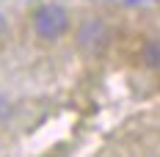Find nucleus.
<instances>
[{
    "label": "nucleus",
    "mask_w": 160,
    "mask_h": 157,
    "mask_svg": "<svg viewBox=\"0 0 160 157\" xmlns=\"http://www.w3.org/2000/svg\"><path fill=\"white\" fill-rule=\"evenodd\" d=\"M66 25H69L66 11L61 6H55V3L36 8V14H33V28H36V33L42 39H58L66 31Z\"/></svg>",
    "instance_id": "f257e3e1"
},
{
    "label": "nucleus",
    "mask_w": 160,
    "mask_h": 157,
    "mask_svg": "<svg viewBox=\"0 0 160 157\" xmlns=\"http://www.w3.org/2000/svg\"><path fill=\"white\" fill-rule=\"evenodd\" d=\"M78 44L83 52L88 55H99L102 50L108 47V28L102 25V19H88L83 22V28L78 33Z\"/></svg>",
    "instance_id": "f03ea898"
},
{
    "label": "nucleus",
    "mask_w": 160,
    "mask_h": 157,
    "mask_svg": "<svg viewBox=\"0 0 160 157\" xmlns=\"http://www.w3.org/2000/svg\"><path fill=\"white\" fill-rule=\"evenodd\" d=\"M141 61H144V66L160 69V42H146L141 50Z\"/></svg>",
    "instance_id": "7ed1b4c3"
},
{
    "label": "nucleus",
    "mask_w": 160,
    "mask_h": 157,
    "mask_svg": "<svg viewBox=\"0 0 160 157\" xmlns=\"http://www.w3.org/2000/svg\"><path fill=\"white\" fill-rule=\"evenodd\" d=\"M6 31V19H3V14H0V33Z\"/></svg>",
    "instance_id": "20e7f679"
}]
</instances>
